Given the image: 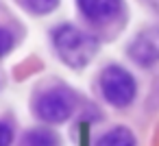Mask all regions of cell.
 <instances>
[{"mask_svg": "<svg viewBox=\"0 0 159 146\" xmlns=\"http://www.w3.org/2000/svg\"><path fill=\"white\" fill-rule=\"evenodd\" d=\"M50 39H52V48L59 55V59L74 70L85 68L98 50V42L74 24L55 26L50 33Z\"/></svg>", "mask_w": 159, "mask_h": 146, "instance_id": "obj_1", "label": "cell"}, {"mask_svg": "<svg viewBox=\"0 0 159 146\" xmlns=\"http://www.w3.org/2000/svg\"><path fill=\"white\" fill-rule=\"evenodd\" d=\"M33 113L46 124H61L74 113V94L63 87H50L33 98Z\"/></svg>", "mask_w": 159, "mask_h": 146, "instance_id": "obj_2", "label": "cell"}, {"mask_svg": "<svg viewBox=\"0 0 159 146\" xmlns=\"http://www.w3.org/2000/svg\"><path fill=\"white\" fill-rule=\"evenodd\" d=\"M100 92L105 96V100L118 109L129 107L135 100L137 94V83L135 79L120 66H107L100 72Z\"/></svg>", "mask_w": 159, "mask_h": 146, "instance_id": "obj_3", "label": "cell"}, {"mask_svg": "<svg viewBox=\"0 0 159 146\" xmlns=\"http://www.w3.org/2000/svg\"><path fill=\"white\" fill-rule=\"evenodd\" d=\"M129 57L142 68L159 63V26H148L137 33L129 44Z\"/></svg>", "mask_w": 159, "mask_h": 146, "instance_id": "obj_4", "label": "cell"}, {"mask_svg": "<svg viewBox=\"0 0 159 146\" xmlns=\"http://www.w3.org/2000/svg\"><path fill=\"white\" fill-rule=\"evenodd\" d=\"M76 7L89 22H109L122 9V0H76Z\"/></svg>", "mask_w": 159, "mask_h": 146, "instance_id": "obj_5", "label": "cell"}, {"mask_svg": "<svg viewBox=\"0 0 159 146\" xmlns=\"http://www.w3.org/2000/svg\"><path fill=\"white\" fill-rule=\"evenodd\" d=\"M20 146H61V137L48 126H33L24 131Z\"/></svg>", "mask_w": 159, "mask_h": 146, "instance_id": "obj_6", "label": "cell"}, {"mask_svg": "<svg viewBox=\"0 0 159 146\" xmlns=\"http://www.w3.org/2000/svg\"><path fill=\"white\" fill-rule=\"evenodd\" d=\"M96 146H135V135L126 126H116L102 133Z\"/></svg>", "mask_w": 159, "mask_h": 146, "instance_id": "obj_7", "label": "cell"}, {"mask_svg": "<svg viewBox=\"0 0 159 146\" xmlns=\"http://www.w3.org/2000/svg\"><path fill=\"white\" fill-rule=\"evenodd\" d=\"M22 5L35 16H48L59 7V0H22Z\"/></svg>", "mask_w": 159, "mask_h": 146, "instance_id": "obj_8", "label": "cell"}, {"mask_svg": "<svg viewBox=\"0 0 159 146\" xmlns=\"http://www.w3.org/2000/svg\"><path fill=\"white\" fill-rule=\"evenodd\" d=\"M16 48V35L11 29L0 26V59H5L11 50Z\"/></svg>", "mask_w": 159, "mask_h": 146, "instance_id": "obj_9", "label": "cell"}, {"mask_svg": "<svg viewBox=\"0 0 159 146\" xmlns=\"http://www.w3.org/2000/svg\"><path fill=\"white\" fill-rule=\"evenodd\" d=\"M13 126L7 122V120H0V146H11L13 144Z\"/></svg>", "mask_w": 159, "mask_h": 146, "instance_id": "obj_10", "label": "cell"}, {"mask_svg": "<svg viewBox=\"0 0 159 146\" xmlns=\"http://www.w3.org/2000/svg\"><path fill=\"white\" fill-rule=\"evenodd\" d=\"M155 96H159V83L155 85Z\"/></svg>", "mask_w": 159, "mask_h": 146, "instance_id": "obj_11", "label": "cell"}]
</instances>
